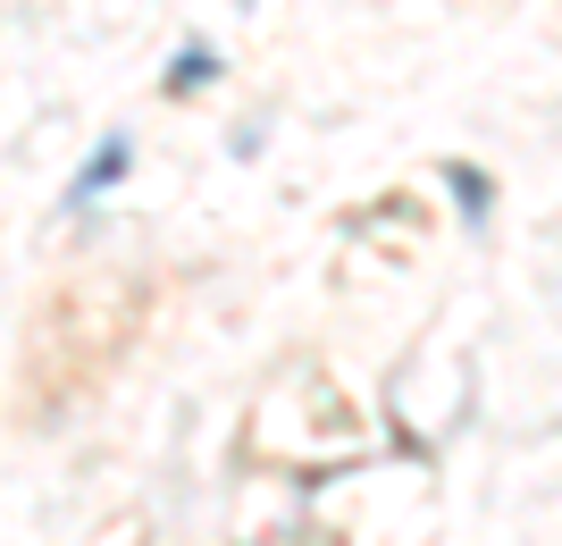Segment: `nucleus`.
I'll use <instances>...</instances> for the list:
<instances>
[{
    "mask_svg": "<svg viewBox=\"0 0 562 546\" xmlns=\"http://www.w3.org/2000/svg\"><path fill=\"white\" fill-rule=\"evenodd\" d=\"M453 193H462V219H487V177L479 168H453Z\"/></svg>",
    "mask_w": 562,
    "mask_h": 546,
    "instance_id": "nucleus-3",
    "label": "nucleus"
},
{
    "mask_svg": "<svg viewBox=\"0 0 562 546\" xmlns=\"http://www.w3.org/2000/svg\"><path fill=\"white\" fill-rule=\"evenodd\" d=\"M126 160H135V143H126V135H110V143H101V152H93V160L76 168V186H68V211H85L93 193H110L117 177H126Z\"/></svg>",
    "mask_w": 562,
    "mask_h": 546,
    "instance_id": "nucleus-1",
    "label": "nucleus"
},
{
    "mask_svg": "<svg viewBox=\"0 0 562 546\" xmlns=\"http://www.w3.org/2000/svg\"><path fill=\"white\" fill-rule=\"evenodd\" d=\"M211 76H218V59H211V51H202V43H186V51H177V59H168V76H160V85H168V93H202Z\"/></svg>",
    "mask_w": 562,
    "mask_h": 546,
    "instance_id": "nucleus-2",
    "label": "nucleus"
}]
</instances>
